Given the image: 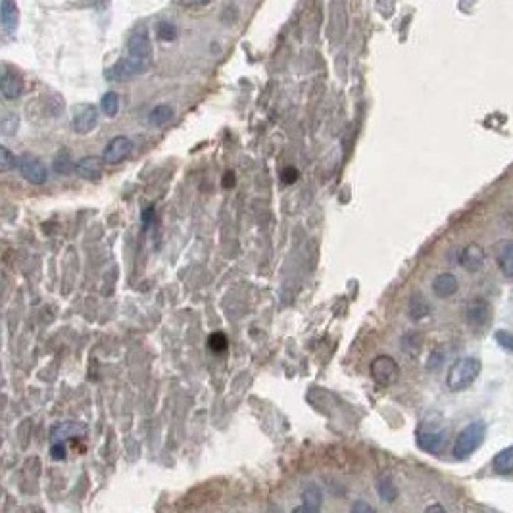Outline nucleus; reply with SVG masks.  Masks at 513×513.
I'll return each instance as SVG.
<instances>
[{
  "instance_id": "obj_1",
  "label": "nucleus",
  "mask_w": 513,
  "mask_h": 513,
  "mask_svg": "<svg viewBox=\"0 0 513 513\" xmlns=\"http://www.w3.org/2000/svg\"><path fill=\"white\" fill-rule=\"evenodd\" d=\"M479 373H481V359L461 358L452 364L448 377H446V385L452 392H461L473 385Z\"/></svg>"
},
{
  "instance_id": "obj_2",
  "label": "nucleus",
  "mask_w": 513,
  "mask_h": 513,
  "mask_svg": "<svg viewBox=\"0 0 513 513\" xmlns=\"http://www.w3.org/2000/svg\"><path fill=\"white\" fill-rule=\"evenodd\" d=\"M484 433H486V427L482 421H473L469 423L461 433L456 438L454 443V456L458 459H466L473 454L479 446L484 440Z\"/></svg>"
},
{
  "instance_id": "obj_3",
  "label": "nucleus",
  "mask_w": 513,
  "mask_h": 513,
  "mask_svg": "<svg viewBox=\"0 0 513 513\" xmlns=\"http://www.w3.org/2000/svg\"><path fill=\"white\" fill-rule=\"evenodd\" d=\"M150 68V60L148 58H139V56L129 54L124 60H119L116 66H112L106 71V79L110 81H121V79H131L135 75L144 73Z\"/></svg>"
},
{
  "instance_id": "obj_4",
  "label": "nucleus",
  "mask_w": 513,
  "mask_h": 513,
  "mask_svg": "<svg viewBox=\"0 0 513 513\" xmlns=\"http://www.w3.org/2000/svg\"><path fill=\"white\" fill-rule=\"evenodd\" d=\"M417 446L421 450L427 452V454H436L444 446V440H446V429L440 427V425H431L429 419H425L417 429Z\"/></svg>"
},
{
  "instance_id": "obj_5",
  "label": "nucleus",
  "mask_w": 513,
  "mask_h": 513,
  "mask_svg": "<svg viewBox=\"0 0 513 513\" xmlns=\"http://www.w3.org/2000/svg\"><path fill=\"white\" fill-rule=\"evenodd\" d=\"M17 171L24 175L25 181H29L31 185H43L48 179V171L45 163L40 162L39 158L31 154H24L17 158Z\"/></svg>"
},
{
  "instance_id": "obj_6",
  "label": "nucleus",
  "mask_w": 513,
  "mask_h": 513,
  "mask_svg": "<svg viewBox=\"0 0 513 513\" xmlns=\"http://www.w3.org/2000/svg\"><path fill=\"white\" fill-rule=\"evenodd\" d=\"M398 375H400V367H398L396 359H392L390 356H379L371 362V377L377 385L389 387L396 381Z\"/></svg>"
},
{
  "instance_id": "obj_7",
  "label": "nucleus",
  "mask_w": 513,
  "mask_h": 513,
  "mask_svg": "<svg viewBox=\"0 0 513 513\" xmlns=\"http://www.w3.org/2000/svg\"><path fill=\"white\" fill-rule=\"evenodd\" d=\"M98 125V110L93 104H79L77 108L73 110V121L71 127L77 135H87L91 133Z\"/></svg>"
},
{
  "instance_id": "obj_8",
  "label": "nucleus",
  "mask_w": 513,
  "mask_h": 513,
  "mask_svg": "<svg viewBox=\"0 0 513 513\" xmlns=\"http://www.w3.org/2000/svg\"><path fill=\"white\" fill-rule=\"evenodd\" d=\"M131 150H133L131 139H127L124 135H119V137H114V139L110 140L108 147L104 148L102 160L106 163H119L124 162L125 158L131 154Z\"/></svg>"
},
{
  "instance_id": "obj_9",
  "label": "nucleus",
  "mask_w": 513,
  "mask_h": 513,
  "mask_svg": "<svg viewBox=\"0 0 513 513\" xmlns=\"http://www.w3.org/2000/svg\"><path fill=\"white\" fill-rule=\"evenodd\" d=\"M0 91L6 101H16L24 93V79L17 75L16 71L10 68H2V77H0Z\"/></svg>"
},
{
  "instance_id": "obj_10",
  "label": "nucleus",
  "mask_w": 513,
  "mask_h": 513,
  "mask_svg": "<svg viewBox=\"0 0 513 513\" xmlns=\"http://www.w3.org/2000/svg\"><path fill=\"white\" fill-rule=\"evenodd\" d=\"M466 319L473 329H482L490 321V304L482 298L471 300L467 304Z\"/></svg>"
},
{
  "instance_id": "obj_11",
  "label": "nucleus",
  "mask_w": 513,
  "mask_h": 513,
  "mask_svg": "<svg viewBox=\"0 0 513 513\" xmlns=\"http://www.w3.org/2000/svg\"><path fill=\"white\" fill-rule=\"evenodd\" d=\"M85 425H81L77 421H62L50 431V443H64L68 438H77L85 435Z\"/></svg>"
},
{
  "instance_id": "obj_12",
  "label": "nucleus",
  "mask_w": 513,
  "mask_h": 513,
  "mask_svg": "<svg viewBox=\"0 0 513 513\" xmlns=\"http://www.w3.org/2000/svg\"><path fill=\"white\" fill-rule=\"evenodd\" d=\"M127 50H129V54L150 60V56H152V45H150V39H148V33L144 29H137L129 37V40H127Z\"/></svg>"
},
{
  "instance_id": "obj_13",
  "label": "nucleus",
  "mask_w": 513,
  "mask_h": 513,
  "mask_svg": "<svg viewBox=\"0 0 513 513\" xmlns=\"http://www.w3.org/2000/svg\"><path fill=\"white\" fill-rule=\"evenodd\" d=\"M459 264L466 267L467 272H479L484 264V250L479 244H469L459 254Z\"/></svg>"
},
{
  "instance_id": "obj_14",
  "label": "nucleus",
  "mask_w": 513,
  "mask_h": 513,
  "mask_svg": "<svg viewBox=\"0 0 513 513\" xmlns=\"http://www.w3.org/2000/svg\"><path fill=\"white\" fill-rule=\"evenodd\" d=\"M458 279L452 273H440L433 281V292L438 298H450L458 292Z\"/></svg>"
},
{
  "instance_id": "obj_15",
  "label": "nucleus",
  "mask_w": 513,
  "mask_h": 513,
  "mask_svg": "<svg viewBox=\"0 0 513 513\" xmlns=\"http://www.w3.org/2000/svg\"><path fill=\"white\" fill-rule=\"evenodd\" d=\"M0 14H2V29L12 35V33L17 29V24H20V10H17V4L14 0H2V8H0Z\"/></svg>"
},
{
  "instance_id": "obj_16",
  "label": "nucleus",
  "mask_w": 513,
  "mask_h": 513,
  "mask_svg": "<svg viewBox=\"0 0 513 513\" xmlns=\"http://www.w3.org/2000/svg\"><path fill=\"white\" fill-rule=\"evenodd\" d=\"M75 171L83 179H98L102 175V160L96 158V156H87V158H81L77 163H75Z\"/></svg>"
},
{
  "instance_id": "obj_17",
  "label": "nucleus",
  "mask_w": 513,
  "mask_h": 513,
  "mask_svg": "<svg viewBox=\"0 0 513 513\" xmlns=\"http://www.w3.org/2000/svg\"><path fill=\"white\" fill-rule=\"evenodd\" d=\"M496 260L500 265V272L504 273V277L513 279V242L504 241L498 244L496 248Z\"/></svg>"
},
{
  "instance_id": "obj_18",
  "label": "nucleus",
  "mask_w": 513,
  "mask_h": 513,
  "mask_svg": "<svg viewBox=\"0 0 513 513\" xmlns=\"http://www.w3.org/2000/svg\"><path fill=\"white\" fill-rule=\"evenodd\" d=\"M302 500H304V505H298L295 507V512H319V507H321V490L315 486V484H310L308 489L302 492Z\"/></svg>"
},
{
  "instance_id": "obj_19",
  "label": "nucleus",
  "mask_w": 513,
  "mask_h": 513,
  "mask_svg": "<svg viewBox=\"0 0 513 513\" xmlns=\"http://www.w3.org/2000/svg\"><path fill=\"white\" fill-rule=\"evenodd\" d=\"M492 469L498 475L513 473V446L498 452L494 456V461H492Z\"/></svg>"
},
{
  "instance_id": "obj_20",
  "label": "nucleus",
  "mask_w": 513,
  "mask_h": 513,
  "mask_svg": "<svg viewBox=\"0 0 513 513\" xmlns=\"http://www.w3.org/2000/svg\"><path fill=\"white\" fill-rule=\"evenodd\" d=\"M171 117H173V108L168 106V104H160V106H156V108L150 112L148 124L156 125V127H162V125H165L170 121Z\"/></svg>"
},
{
  "instance_id": "obj_21",
  "label": "nucleus",
  "mask_w": 513,
  "mask_h": 513,
  "mask_svg": "<svg viewBox=\"0 0 513 513\" xmlns=\"http://www.w3.org/2000/svg\"><path fill=\"white\" fill-rule=\"evenodd\" d=\"M101 110L104 116L116 117L117 112H119V94L114 93V91H108L101 98Z\"/></svg>"
},
{
  "instance_id": "obj_22",
  "label": "nucleus",
  "mask_w": 513,
  "mask_h": 513,
  "mask_svg": "<svg viewBox=\"0 0 513 513\" xmlns=\"http://www.w3.org/2000/svg\"><path fill=\"white\" fill-rule=\"evenodd\" d=\"M431 313V306L423 295H413L410 300V315L412 319H421Z\"/></svg>"
},
{
  "instance_id": "obj_23",
  "label": "nucleus",
  "mask_w": 513,
  "mask_h": 513,
  "mask_svg": "<svg viewBox=\"0 0 513 513\" xmlns=\"http://www.w3.org/2000/svg\"><path fill=\"white\" fill-rule=\"evenodd\" d=\"M377 492H379V496H381V500H385V502H394L398 498L396 486H394V482L390 481L389 477L379 479V482H377Z\"/></svg>"
},
{
  "instance_id": "obj_24",
  "label": "nucleus",
  "mask_w": 513,
  "mask_h": 513,
  "mask_svg": "<svg viewBox=\"0 0 513 513\" xmlns=\"http://www.w3.org/2000/svg\"><path fill=\"white\" fill-rule=\"evenodd\" d=\"M158 39L163 40V43H170V40L177 39V27L170 22H160L158 24Z\"/></svg>"
},
{
  "instance_id": "obj_25",
  "label": "nucleus",
  "mask_w": 513,
  "mask_h": 513,
  "mask_svg": "<svg viewBox=\"0 0 513 513\" xmlns=\"http://www.w3.org/2000/svg\"><path fill=\"white\" fill-rule=\"evenodd\" d=\"M227 344H229V341H227V336L223 333H214L210 334V339H208V348H210L211 352H216V354L225 352Z\"/></svg>"
},
{
  "instance_id": "obj_26",
  "label": "nucleus",
  "mask_w": 513,
  "mask_h": 513,
  "mask_svg": "<svg viewBox=\"0 0 513 513\" xmlns=\"http://www.w3.org/2000/svg\"><path fill=\"white\" fill-rule=\"evenodd\" d=\"M12 168H17V158L10 152L8 148L2 147L0 148V170L10 171Z\"/></svg>"
},
{
  "instance_id": "obj_27",
  "label": "nucleus",
  "mask_w": 513,
  "mask_h": 513,
  "mask_svg": "<svg viewBox=\"0 0 513 513\" xmlns=\"http://www.w3.org/2000/svg\"><path fill=\"white\" fill-rule=\"evenodd\" d=\"M54 171L60 175H70L71 171H75V163L71 162L68 156H58L54 160Z\"/></svg>"
},
{
  "instance_id": "obj_28",
  "label": "nucleus",
  "mask_w": 513,
  "mask_h": 513,
  "mask_svg": "<svg viewBox=\"0 0 513 513\" xmlns=\"http://www.w3.org/2000/svg\"><path fill=\"white\" fill-rule=\"evenodd\" d=\"M17 124H20V119H17L16 114H6V116L2 117V124H0V127H2V135H14V133L17 131Z\"/></svg>"
},
{
  "instance_id": "obj_29",
  "label": "nucleus",
  "mask_w": 513,
  "mask_h": 513,
  "mask_svg": "<svg viewBox=\"0 0 513 513\" xmlns=\"http://www.w3.org/2000/svg\"><path fill=\"white\" fill-rule=\"evenodd\" d=\"M494 339H496V342L504 348V350L507 352H513V333H510V331H504V329H500V331H496L494 333Z\"/></svg>"
},
{
  "instance_id": "obj_30",
  "label": "nucleus",
  "mask_w": 513,
  "mask_h": 513,
  "mask_svg": "<svg viewBox=\"0 0 513 513\" xmlns=\"http://www.w3.org/2000/svg\"><path fill=\"white\" fill-rule=\"evenodd\" d=\"M281 181L285 183V185H292L298 181V170L296 168H285V170L281 171Z\"/></svg>"
},
{
  "instance_id": "obj_31",
  "label": "nucleus",
  "mask_w": 513,
  "mask_h": 513,
  "mask_svg": "<svg viewBox=\"0 0 513 513\" xmlns=\"http://www.w3.org/2000/svg\"><path fill=\"white\" fill-rule=\"evenodd\" d=\"M68 452V448H66V444L64 443H52V446H50V456H52V459H66V454Z\"/></svg>"
},
{
  "instance_id": "obj_32",
  "label": "nucleus",
  "mask_w": 513,
  "mask_h": 513,
  "mask_svg": "<svg viewBox=\"0 0 513 513\" xmlns=\"http://www.w3.org/2000/svg\"><path fill=\"white\" fill-rule=\"evenodd\" d=\"M352 512H354V513H358V512L369 513V512H375V510H373V505L364 504V502H356V504L352 505Z\"/></svg>"
},
{
  "instance_id": "obj_33",
  "label": "nucleus",
  "mask_w": 513,
  "mask_h": 513,
  "mask_svg": "<svg viewBox=\"0 0 513 513\" xmlns=\"http://www.w3.org/2000/svg\"><path fill=\"white\" fill-rule=\"evenodd\" d=\"M235 183H237V181H235V173H233V171H227L225 175H223V181H221L223 188L235 187Z\"/></svg>"
},
{
  "instance_id": "obj_34",
  "label": "nucleus",
  "mask_w": 513,
  "mask_h": 513,
  "mask_svg": "<svg viewBox=\"0 0 513 513\" xmlns=\"http://www.w3.org/2000/svg\"><path fill=\"white\" fill-rule=\"evenodd\" d=\"M152 218H154V208H148V210L142 211V227L144 229L152 223Z\"/></svg>"
},
{
  "instance_id": "obj_35",
  "label": "nucleus",
  "mask_w": 513,
  "mask_h": 513,
  "mask_svg": "<svg viewBox=\"0 0 513 513\" xmlns=\"http://www.w3.org/2000/svg\"><path fill=\"white\" fill-rule=\"evenodd\" d=\"M440 358H443L440 354H433V356H431V359H433V362H429V364H427L429 369H436V367L440 366V364H443V359H440Z\"/></svg>"
},
{
  "instance_id": "obj_36",
  "label": "nucleus",
  "mask_w": 513,
  "mask_h": 513,
  "mask_svg": "<svg viewBox=\"0 0 513 513\" xmlns=\"http://www.w3.org/2000/svg\"><path fill=\"white\" fill-rule=\"evenodd\" d=\"M181 2L187 6H204V4H210L211 0H181Z\"/></svg>"
},
{
  "instance_id": "obj_37",
  "label": "nucleus",
  "mask_w": 513,
  "mask_h": 513,
  "mask_svg": "<svg viewBox=\"0 0 513 513\" xmlns=\"http://www.w3.org/2000/svg\"><path fill=\"white\" fill-rule=\"evenodd\" d=\"M425 512H444V507L443 505H429Z\"/></svg>"
}]
</instances>
